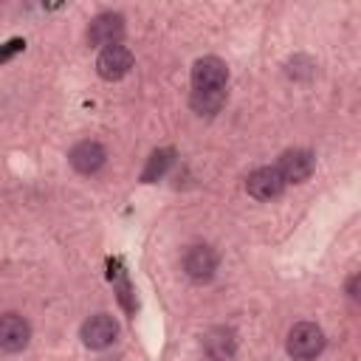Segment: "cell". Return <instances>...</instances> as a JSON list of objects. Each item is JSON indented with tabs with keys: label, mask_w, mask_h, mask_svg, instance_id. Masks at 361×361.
<instances>
[{
	"label": "cell",
	"mask_w": 361,
	"mask_h": 361,
	"mask_svg": "<svg viewBox=\"0 0 361 361\" xmlns=\"http://www.w3.org/2000/svg\"><path fill=\"white\" fill-rule=\"evenodd\" d=\"M245 192L254 200H274L285 192V180L279 178V172L274 166H259L245 178Z\"/></svg>",
	"instance_id": "10"
},
{
	"label": "cell",
	"mask_w": 361,
	"mask_h": 361,
	"mask_svg": "<svg viewBox=\"0 0 361 361\" xmlns=\"http://www.w3.org/2000/svg\"><path fill=\"white\" fill-rule=\"evenodd\" d=\"M28 341H31V324L14 310L0 313V350L20 353L28 347Z\"/></svg>",
	"instance_id": "7"
},
{
	"label": "cell",
	"mask_w": 361,
	"mask_h": 361,
	"mask_svg": "<svg viewBox=\"0 0 361 361\" xmlns=\"http://www.w3.org/2000/svg\"><path fill=\"white\" fill-rule=\"evenodd\" d=\"M327 338H324V330L316 324V322H296L290 330H288V355L293 361H313L316 355H322Z\"/></svg>",
	"instance_id": "1"
},
{
	"label": "cell",
	"mask_w": 361,
	"mask_h": 361,
	"mask_svg": "<svg viewBox=\"0 0 361 361\" xmlns=\"http://www.w3.org/2000/svg\"><path fill=\"white\" fill-rule=\"evenodd\" d=\"M189 104L197 116H214L226 104V90H192Z\"/></svg>",
	"instance_id": "12"
},
{
	"label": "cell",
	"mask_w": 361,
	"mask_h": 361,
	"mask_svg": "<svg viewBox=\"0 0 361 361\" xmlns=\"http://www.w3.org/2000/svg\"><path fill=\"white\" fill-rule=\"evenodd\" d=\"M313 68H316V62H313L310 56L296 54V56L288 62V76H293V79H310V76H313Z\"/></svg>",
	"instance_id": "14"
},
{
	"label": "cell",
	"mask_w": 361,
	"mask_h": 361,
	"mask_svg": "<svg viewBox=\"0 0 361 361\" xmlns=\"http://www.w3.org/2000/svg\"><path fill=\"white\" fill-rule=\"evenodd\" d=\"M25 48V42L23 39H11V42H3L0 45V62H6V59H11L17 51H23Z\"/></svg>",
	"instance_id": "15"
},
{
	"label": "cell",
	"mask_w": 361,
	"mask_h": 361,
	"mask_svg": "<svg viewBox=\"0 0 361 361\" xmlns=\"http://www.w3.org/2000/svg\"><path fill=\"white\" fill-rule=\"evenodd\" d=\"M172 161H175V152H172V149H155V152L149 155L144 172H141V180H144V183H152V180L164 178V172L172 166Z\"/></svg>",
	"instance_id": "13"
},
{
	"label": "cell",
	"mask_w": 361,
	"mask_h": 361,
	"mask_svg": "<svg viewBox=\"0 0 361 361\" xmlns=\"http://www.w3.org/2000/svg\"><path fill=\"white\" fill-rule=\"evenodd\" d=\"M68 161H71V166H73L79 175H93V172H99V169L104 166L107 152H104V147H102L99 141L85 138V141H79V144L71 147Z\"/></svg>",
	"instance_id": "9"
},
{
	"label": "cell",
	"mask_w": 361,
	"mask_h": 361,
	"mask_svg": "<svg viewBox=\"0 0 361 361\" xmlns=\"http://www.w3.org/2000/svg\"><path fill=\"white\" fill-rule=\"evenodd\" d=\"M217 271V251L212 245H192L183 254V274L192 282H209Z\"/></svg>",
	"instance_id": "8"
},
{
	"label": "cell",
	"mask_w": 361,
	"mask_h": 361,
	"mask_svg": "<svg viewBox=\"0 0 361 361\" xmlns=\"http://www.w3.org/2000/svg\"><path fill=\"white\" fill-rule=\"evenodd\" d=\"M79 338L90 350H104L118 338V322L110 313H93L90 319H85Z\"/></svg>",
	"instance_id": "4"
},
{
	"label": "cell",
	"mask_w": 361,
	"mask_h": 361,
	"mask_svg": "<svg viewBox=\"0 0 361 361\" xmlns=\"http://www.w3.org/2000/svg\"><path fill=\"white\" fill-rule=\"evenodd\" d=\"M347 293H350L353 302H358V274L350 276V282H347Z\"/></svg>",
	"instance_id": "16"
},
{
	"label": "cell",
	"mask_w": 361,
	"mask_h": 361,
	"mask_svg": "<svg viewBox=\"0 0 361 361\" xmlns=\"http://www.w3.org/2000/svg\"><path fill=\"white\" fill-rule=\"evenodd\" d=\"M203 353L212 361H228L237 353V336L231 327H212L203 336Z\"/></svg>",
	"instance_id": "11"
},
{
	"label": "cell",
	"mask_w": 361,
	"mask_h": 361,
	"mask_svg": "<svg viewBox=\"0 0 361 361\" xmlns=\"http://www.w3.org/2000/svg\"><path fill=\"white\" fill-rule=\"evenodd\" d=\"M274 169L279 172V178L285 180V186H288V183H305V180L313 175V169H316V155H313L310 149L293 147V149H285V152L276 158Z\"/></svg>",
	"instance_id": "2"
},
{
	"label": "cell",
	"mask_w": 361,
	"mask_h": 361,
	"mask_svg": "<svg viewBox=\"0 0 361 361\" xmlns=\"http://www.w3.org/2000/svg\"><path fill=\"white\" fill-rule=\"evenodd\" d=\"M133 68V51L127 45H110V48H102L99 56H96V73L107 82H116V79H124Z\"/></svg>",
	"instance_id": "6"
},
{
	"label": "cell",
	"mask_w": 361,
	"mask_h": 361,
	"mask_svg": "<svg viewBox=\"0 0 361 361\" xmlns=\"http://www.w3.org/2000/svg\"><path fill=\"white\" fill-rule=\"evenodd\" d=\"M121 37H124V17L118 11H102L87 25V42L96 48L121 45Z\"/></svg>",
	"instance_id": "3"
},
{
	"label": "cell",
	"mask_w": 361,
	"mask_h": 361,
	"mask_svg": "<svg viewBox=\"0 0 361 361\" xmlns=\"http://www.w3.org/2000/svg\"><path fill=\"white\" fill-rule=\"evenodd\" d=\"M228 68L220 56H200L192 65V90H226Z\"/></svg>",
	"instance_id": "5"
}]
</instances>
